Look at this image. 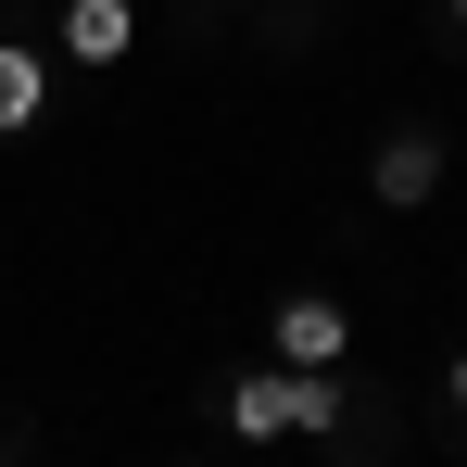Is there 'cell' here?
Masks as SVG:
<instances>
[{
  "label": "cell",
  "mask_w": 467,
  "mask_h": 467,
  "mask_svg": "<svg viewBox=\"0 0 467 467\" xmlns=\"http://www.w3.org/2000/svg\"><path fill=\"white\" fill-rule=\"evenodd\" d=\"M265 354H278V367H341V354H354V316H341V291H291V304L265 316Z\"/></svg>",
  "instance_id": "obj_1"
},
{
  "label": "cell",
  "mask_w": 467,
  "mask_h": 467,
  "mask_svg": "<svg viewBox=\"0 0 467 467\" xmlns=\"http://www.w3.org/2000/svg\"><path fill=\"white\" fill-rule=\"evenodd\" d=\"M51 38H64V64L101 77V64H127V51H140V0H64V26H51Z\"/></svg>",
  "instance_id": "obj_2"
},
{
  "label": "cell",
  "mask_w": 467,
  "mask_h": 467,
  "mask_svg": "<svg viewBox=\"0 0 467 467\" xmlns=\"http://www.w3.org/2000/svg\"><path fill=\"white\" fill-rule=\"evenodd\" d=\"M367 190H379L391 215H417V202L442 190V140H430V127H391V140H379V164H367Z\"/></svg>",
  "instance_id": "obj_3"
},
{
  "label": "cell",
  "mask_w": 467,
  "mask_h": 467,
  "mask_svg": "<svg viewBox=\"0 0 467 467\" xmlns=\"http://www.w3.org/2000/svg\"><path fill=\"white\" fill-rule=\"evenodd\" d=\"M38 114H51V51L0 38V140H38Z\"/></svg>",
  "instance_id": "obj_4"
},
{
  "label": "cell",
  "mask_w": 467,
  "mask_h": 467,
  "mask_svg": "<svg viewBox=\"0 0 467 467\" xmlns=\"http://www.w3.org/2000/svg\"><path fill=\"white\" fill-rule=\"evenodd\" d=\"M215 404H228V430H240V442H291V367H240Z\"/></svg>",
  "instance_id": "obj_5"
},
{
  "label": "cell",
  "mask_w": 467,
  "mask_h": 467,
  "mask_svg": "<svg viewBox=\"0 0 467 467\" xmlns=\"http://www.w3.org/2000/svg\"><path fill=\"white\" fill-rule=\"evenodd\" d=\"M442 391H455V417H467V354H455V379H442Z\"/></svg>",
  "instance_id": "obj_6"
},
{
  "label": "cell",
  "mask_w": 467,
  "mask_h": 467,
  "mask_svg": "<svg viewBox=\"0 0 467 467\" xmlns=\"http://www.w3.org/2000/svg\"><path fill=\"white\" fill-rule=\"evenodd\" d=\"M442 26H455V38H467V0H442Z\"/></svg>",
  "instance_id": "obj_7"
},
{
  "label": "cell",
  "mask_w": 467,
  "mask_h": 467,
  "mask_svg": "<svg viewBox=\"0 0 467 467\" xmlns=\"http://www.w3.org/2000/svg\"><path fill=\"white\" fill-rule=\"evenodd\" d=\"M0 467H13V455H0Z\"/></svg>",
  "instance_id": "obj_8"
}]
</instances>
